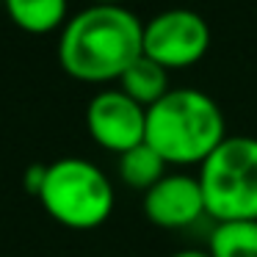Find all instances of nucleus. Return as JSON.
<instances>
[{"label":"nucleus","mask_w":257,"mask_h":257,"mask_svg":"<svg viewBox=\"0 0 257 257\" xmlns=\"http://www.w3.org/2000/svg\"><path fill=\"white\" fill-rule=\"evenodd\" d=\"M210 25L194 9L174 6L144 23V56L163 69H185L207 56Z\"/></svg>","instance_id":"obj_5"},{"label":"nucleus","mask_w":257,"mask_h":257,"mask_svg":"<svg viewBox=\"0 0 257 257\" xmlns=\"http://www.w3.org/2000/svg\"><path fill=\"white\" fill-rule=\"evenodd\" d=\"M119 89L136 100L139 105L152 108L158 100L169 94V69H163L161 64H155L152 58L141 56L139 61H133L127 67V72L119 78Z\"/></svg>","instance_id":"obj_8"},{"label":"nucleus","mask_w":257,"mask_h":257,"mask_svg":"<svg viewBox=\"0 0 257 257\" xmlns=\"http://www.w3.org/2000/svg\"><path fill=\"white\" fill-rule=\"evenodd\" d=\"M45 177H47V166H42V163H31L28 169H25V191L34 196L42 194V185H45Z\"/></svg>","instance_id":"obj_12"},{"label":"nucleus","mask_w":257,"mask_h":257,"mask_svg":"<svg viewBox=\"0 0 257 257\" xmlns=\"http://www.w3.org/2000/svg\"><path fill=\"white\" fill-rule=\"evenodd\" d=\"M144 56V23L124 6L91 3L67 20L58 39L64 72L83 83L119 80Z\"/></svg>","instance_id":"obj_1"},{"label":"nucleus","mask_w":257,"mask_h":257,"mask_svg":"<svg viewBox=\"0 0 257 257\" xmlns=\"http://www.w3.org/2000/svg\"><path fill=\"white\" fill-rule=\"evenodd\" d=\"M45 210L72 229H94L113 213V185L100 166L86 158H61L47 166L39 194Z\"/></svg>","instance_id":"obj_4"},{"label":"nucleus","mask_w":257,"mask_h":257,"mask_svg":"<svg viewBox=\"0 0 257 257\" xmlns=\"http://www.w3.org/2000/svg\"><path fill=\"white\" fill-rule=\"evenodd\" d=\"M205 210L216 224L257 221V139L227 136L199 166Z\"/></svg>","instance_id":"obj_3"},{"label":"nucleus","mask_w":257,"mask_h":257,"mask_svg":"<svg viewBox=\"0 0 257 257\" xmlns=\"http://www.w3.org/2000/svg\"><path fill=\"white\" fill-rule=\"evenodd\" d=\"M172 257H210V251H202V249H183V251H174Z\"/></svg>","instance_id":"obj_13"},{"label":"nucleus","mask_w":257,"mask_h":257,"mask_svg":"<svg viewBox=\"0 0 257 257\" xmlns=\"http://www.w3.org/2000/svg\"><path fill=\"white\" fill-rule=\"evenodd\" d=\"M86 127L102 150L124 155L127 150L144 144L147 108L130 100L122 89H105L91 97L86 108Z\"/></svg>","instance_id":"obj_6"},{"label":"nucleus","mask_w":257,"mask_h":257,"mask_svg":"<svg viewBox=\"0 0 257 257\" xmlns=\"http://www.w3.org/2000/svg\"><path fill=\"white\" fill-rule=\"evenodd\" d=\"M166 166L169 163L147 141L127 150L124 155H119V177H122V183L136 191H144V194L166 177Z\"/></svg>","instance_id":"obj_10"},{"label":"nucleus","mask_w":257,"mask_h":257,"mask_svg":"<svg viewBox=\"0 0 257 257\" xmlns=\"http://www.w3.org/2000/svg\"><path fill=\"white\" fill-rule=\"evenodd\" d=\"M210 257H257V221H221L207 240Z\"/></svg>","instance_id":"obj_11"},{"label":"nucleus","mask_w":257,"mask_h":257,"mask_svg":"<svg viewBox=\"0 0 257 257\" xmlns=\"http://www.w3.org/2000/svg\"><path fill=\"white\" fill-rule=\"evenodd\" d=\"M14 25L28 34H50L67 20V0H3Z\"/></svg>","instance_id":"obj_9"},{"label":"nucleus","mask_w":257,"mask_h":257,"mask_svg":"<svg viewBox=\"0 0 257 257\" xmlns=\"http://www.w3.org/2000/svg\"><path fill=\"white\" fill-rule=\"evenodd\" d=\"M144 213L155 227L183 229L205 216V194L194 174H166L144 194Z\"/></svg>","instance_id":"obj_7"},{"label":"nucleus","mask_w":257,"mask_h":257,"mask_svg":"<svg viewBox=\"0 0 257 257\" xmlns=\"http://www.w3.org/2000/svg\"><path fill=\"white\" fill-rule=\"evenodd\" d=\"M227 139V122L210 94L199 89H172L147 108V144L166 163H205Z\"/></svg>","instance_id":"obj_2"},{"label":"nucleus","mask_w":257,"mask_h":257,"mask_svg":"<svg viewBox=\"0 0 257 257\" xmlns=\"http://www.w3.org/2000/svg\"><path fill=\"white\" fill-rule=\"evenodd\" d=\"M91 3H100V6H122L124 0H91Z\"/></svg>","instance_id":"obj_14"}]
</instances>
